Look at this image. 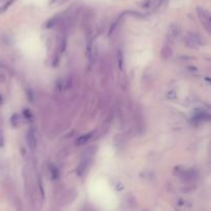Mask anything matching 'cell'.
Masks as SVG:
<instances>
[{"label": "cell", "mask_w": 211, "mask_h": 211, "mask_svg": "<svg viewBox=\"0 0 211 211\" xmlns=\"http://www.w3.org/2000/svg\"><path fill=\"white\" fill-rule=\"evenodd\" d=\"M27 141H28V144L31 148H35L36 146V134H35V131L33 129L29 130L28 132V135H27Z\"/></svg>", "instance_id": "obj_1"}, {"label": "cell", "mask_w": 211, "mask_h": 211, "mask_svg": "<svg viewBox=\"0 0 211 211\" xmlns=\"http://www.w3.org/2000/svg\"><path fill=\"white\" fill-rule=\"evenodd\" d=\"M92 135H93L92 133H90V134H87V135H84V136H81V137H79L78 139H77V141H76V144H79V145H81V144L85 143L88 140L91 139Z\"/></svg>", "instance_id": "obj_2"}, {"label": "cell", "mask_w": 211, "mask_h": 211, "mask_svg": "<svg viewBox=\"0 0 211 211\" xmlns=\"http://www.w3.org/2000/svg\"><path fill=\"white\" fill-rule=\"evenodd\" d=\"M12 1H14V0H9V2H7V3L6 4H4V6L3 7H2V9H0V14H1V12H4V10H6V9H7V7H9V5L10 4H12Z\"/></svg>", "instance_id": "obj_4"}, {"label": "cell", "mask_w": 211, "mask_h": 211, "mask_svg": "<svg viewBox=\"0 0 211 211\" xmlns=\"http://www.w3.org/2000/svg\"><path fill=\"white\" fill-rule=\"evenodd\" d=\"M117 60H119V67L121 68V69H123V62H124V61H123V55H122V53L121 52H119V55H117Z\"/></svg>", "instance_id": "obj_3"}]
</instances>
